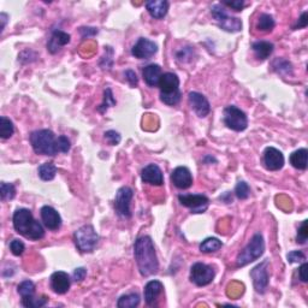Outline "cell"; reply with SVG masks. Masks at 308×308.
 I'll return each instance as SVG.
<instances>
[{
	"instance_id": "1",
	"label": "cell",
	"mask_w": 308,
	"mask_h": 308,
	"mask_svg": "<svg viewBox=\"0 0 308 308\" xmlns=\"http://www.w3.org/2000/svg\"><path fill=\"white\" fill-rule=\"evenodd\" d=\"M134 255L138 271L143 277L156 275L159 270L154 243L149 236L138 237L134 246Z\"/></svg>"
},
{
	"instance_id": "2",
	"label": "cell",
	"mask_w": 308,
	"mask_h": 308,
	"mask_svg": "<svg viewBox=\"0 0 308 308\" xmlns=\"http://www.w3.org/2000/svg\"><path fill=\"white\" fill-rule=\"evenodd\" d=\"M14 227L20 235L30 240H41L45 236V230L39 221L34 219L32 212L27 208H20L14 213Z\"/></svg>"
},
{
	"instance_id": "3",
	"label": "cell",
	"mask_w": 308,
	"mask_h": 308,
	"mask_svg": "<svg viewBox=\"0 0 308 308\" xmlns=\"http://www.w3.org/2000/svg\"><path fill=\"white\" fill-rule=\"evenodd\" d=\"M158 86L160 88V100L163 103L169 106H174L180 103L182 94L180 91V79L176 73H163Z\"/></svg>"
},
{
	"instance_id": "4",
	"label": "cell",
	"mask_w": 308,
	"mask_h": 308,
	"mask_svg": "<svg viewBox=\"0 0 308 308\" xmlns=\"http://www.w3.org/2000/svg\"><path fill=\"white\" fill-rule=\"evenodd\" d=\"M30 143L35 153L42 154V156L53 157L58 152L57 148V137L54 132L48 129L36 130L30 135Z\"/></svg>"
},
{
	"instance_id": "5",
	"label": "cell",
	"mask_w": 308,
	"mask_h": 308,
	"mask_svg": "<svg viewBox=\"0 0 308 308\" xmlns=\"http://www.w3.org/2000/svg\"><path fill=\"white\" fill-rule=\"evenodd\" d=\"M265 251V242H264V237L261 234H255V235L252 237L251 242L248 243L247 247H246L241 253L239 254V257L236 259V264L237 266H246L252 261L257 260L264 254Z\"/></svg>"
},
{
	"instance_id": "6",
	"label": "cell",
	"mask_w": 308,
	"mask_h": 308,
	"mask_svg": "<svg viewBox=\"0 0 308 308\" xmlns=\"http://www.w3.org/2000/svg\"><path fill=\"white\" fill-rule=\"evenodd\" d=\"M75 243L82 253H92L99 243V235L92 225H83L75 233Z\"/></svg>"
},
{
	"instance_id": "7",
	"label": "cell",
	"mask_w": 308,
	"mask_h": 308,
	"mask_svg": "<svg viewBox=\"0 0 308 308\" xmlns=\"http://www.w3.org/2000/svg\"><path fill=\"white\" fill-rule=\"evenodd\" d=\"M224 124L234 131H243L248 127V118L239 107L230 105L224 109Z\"/></svg>"
},
{
	"instance_id": "8",
	"label": "cell",
	"mask_w": 308,
	"mask_h": 308,
	"mask_svg": "<svg viewBox=\"0 0 308 308\" xmlns=\"http://www.w3.org/2000/svg\"><path fill=\"white\" fill-rule=\"evenodd\" d=\"M211 14L215 21H217L219 27L227 33H237L242 29L241 20L236 17H230L226 14L224 8L220 5H213L211 8Z\"/></svg>"
},
{
	"instance_id": "9",
	"label": "cell",
	"mask_w": 308,
	"mask_h": 308,
	"mask_svg": "<svg viewBox=\"0 0 308 308\" xmlns=\"http://www.w3.org/2000/svg\"><path fill=\"white\" fill-rule=\"evenodd\" d=\"M214 270L202 263L194 264L190 269V281L198 286L208 285L214 279Z\"/></svg>"
},
{
	"instance_id": "10",
	"label": "cell",
	"mask_w": 308,
	"mask_h": 308,
	"mask_svg": "<svg viewBox=\"0 0 308 308\" xmlns=\"http://www.w3.org/2000/svg\"><path fill=\"white\" fill-rule=\"evenodd\" d=\"M178 200L182 206L190 208L192 213H204L209 204L207 196L202 194H181Z\"/></svg>"
},
{
	"instance_id": "11",
	"label": "cell",
	"mask_w": 308,
	"mask_h": 308,
	"mask_svg": "<svg viewBox=\"0 0 308 308\" xmlns=\"http://www.w3.org/2000/svg\"><path fill=\"white\" fill-rule=\"evenodd\" d=\"M132 195H134V192H132L131 188L122 187L121 189H118L115 198V209L117 214L121 215L123 218L131 217L130 202Z\"/></svg>"
},
{
	"instance_id": "12",
	"label": "cell",
	"mask_w": 308,
	"mask_h": 308,
	"mask_svg": "<svg viewBox=\"0 0 308 308\" xmlns=\"http://www.w3.org/2000/svg\"><path fill=\"white\" fill-rule=\"evenodd\" d=\"M251 277L253 279L254 289L260 294L266 291L269 285V261L265 260L251 271Z\"/></svg>"
},
{
	"instance_id": "13",
	"label": "cell",
	"mask_w": 308,
	"mask_h": 308,
	"mask_svg": "<svg viewBox=\"0 0 308 308\" xmlns=\"http://www.w3.org/2000/svg\"><path fill=\"white\" fill-rule=\"evenodd\" d=\"M157 51H158V46H157L156 42L150 41L146 38H141L134 45L131 53L138 59H149L150 57H153L157 53Z\"/></svg>"
},
{
	"instance_id": "14",
	"label": "cell",
	"mask_w": 308,
	"mask_h": 308,
	"mask_svg": "<svg viewBox=\"0 0 308 308\" xmlns=\"http://www.w3.org/2000/svg\"><path fill=\"white\" fill-rule=\"evenodd\" d=\"M264 165L270 171L281 170L284 166V156L275 147H267L264 152Z\"/></svg>"
},
{
	"instance_id": "15",
	"label": "cell",
	"mask_w": 308,
	"mask_h": 308,
	"mask_svg": "<svg viewBox=\"0 0 308 308\" xmlns=\"http://www.w3.org/2000/svg\"><path fill=\"white\" fill-rule=\"evenodd\" d=\"M171 182L178 189H188L193 184L192 172L186 166H178L172 171Z\"/></svg>"
},
{
	"instance_id": "16",
	"label": "cell",
	"mask_w": 308,
	"mask_h": 308,
	"mask_svg": "<svg viewBox=\"0 0 308 308\" xmlns=\"http://www.w3.org/2000/svg\"><path fill=\"white\" fill-rule=\"evenodd\" d=\"M188 99H189V104L194 110V112L199 117H201V118L207 116L209 111H211L208 100L206 99L204 95L198 93V92H190Z\"/></svg>"
},
{
	"instance_id": "17",
	"label": "cell",
	"mask_w": 308,
	"mask_h": 308,
	"mask_svg": "<svg viewBox=\"0 0 308 308\" xmlns=\"http://www.w3.org/2000/svg\"><path fill=\"white\" fill-rule=\"evenodd\" d=\"M70 285H71V279L66 272L57 271L51 276V288L55 294H65L70 289Z\"/></svg>"
},
{
	"instance_id": "18",
	"label": "cell",
	"mask_w": 308,
	"mask_h": 308,
	"mask_svg": "<svg viewBox=\"0 0 308 308\" xmlns=\"http://www.w3.org/2000/svg\"><path fill=\"white\" fill-rule=\"evenodd\" d=\"M141 178L144 183L152 184V186H162L164 183V176H163L162 169L156 164H149L142 170Z\"/></svg>"
},
{
	"instance_id": "19",
	"label": "cell",
	"mask_w": 308,
	"mask_h": 308,
	"mask_svg": "<svg viewBox=\"0 0 308 308\" xmlns=\"http://www.w3.org/2000/svg\"><path fill=\"white\" fill-rule=\"evenodd\" d=\"M40 212H41V219L47 229L52 231L59 229L61 225V217L53 207H51V206H44Z\"/></svg>"
},
{
	"instance_id": "20",
	"label": "cell",
	"mask_w": 308,
	"mask_h": 308,
	"mask_svg": "<svg viewBox=\"0 0 308 308\" xmlns=\"http://www.w3.org/2000/svg\"><path fill=\"white\" fill-rule=\"evenodd\" d=\"M70 42V35L63 30H54L52 34L50 41L47 44V50L51 52L52 54L57 53L61 50L63 46L67 45Z\"/></svg>"
},
{
	"instance_id": "21",
	"label": "cell",
	"mask_w": 308,
	"mask_h": 308,
	"mask_svg": "<svg viewBox=\"0 0 308 308\" xmlns=\"http://www.w3.org/2000/svg\"><path fill=\"white\" fill-rule=\"evenodd\" d=\"M146 9L153 18L162 20L168 14L169 3L165 0H149L146 3Z\"/></svg>"
},
{
	"instance_id": "22",
	"label": "cell",
	"mask_w": 308,
	"mask_h": 308,
	"mask_svg": "<svg viewBox=\"0 0 308 308\" xmlns=\"http://www.w3.org/2000/svg\"><path fill=\"white\" fill-rule=\"evenodd\" d=\"M143 80L149 87H156L159 85L160 77H162V67L158 64H149L143 69Z\"/></svg>"
},
{
	"instance_id": "23",
	"label": "cell",
	"mask_w": 308,
	"mask_h": 308,
	"mask_svg": "<svg viewBox=\"0 0 308 308\" xmlns=\"http://www.w3.org/2000/svg\"><path fill=\"white\" fill-rule=\"evenodd\" d=\"M163 289H164V286L159 281H150L147 283L144 286V300H146L147 304H149V306L154 304L157 298L162 294Z\"/></svg>"
},
{
	"instance_id": "24",
	"label": "cell",
	"mask_w": 308,
	"mask_h": 308,
	"mask_svg": "<svg viewBox=\"0 0 308 308\" xmlns=\"http://www.w3.org/2000/svg\"><path fill=\"white\" fill-rule=\"evenodd\" d=\"M252 48H253L255 57H257L259 60H265V59H267L271 54H272L275 46H273V44H271V42L269 41H258V42H254L253 46H252Z\"/></svg>"
},
{
	"instance_id": "25",
	"label": "cell",
	"mask_w": 308,
	"mask_h": 308,
	"mask_svg": "<svg viewBox=\"0 0 308 308\" xmlns=\"http://www.w3.org/2000/svg\"><path fill=\"white\" fill-rule=\"evenodd\" d=\"M308 150L306 148H300L291 153L290 164L298 170H306L307 169Z\"/></svg>"
},
{
	"instance_id": "26",
	"label": "cell",
	"mask_w": 308,
	"mask_h": 308,
	"mask_svg": "<svg viewBox=\"0 0 308 308\" xmlns=\"http://www.w3.org/2000/svg\"><path fill=\"white\" fill-rule=\"evenodd\" d=\"M223 246L220 240L215 239V237H208V239L204 240L200 245V251L202 253H214V252H218Z\"/></svg>"
},
{
	"instance_id": "27",
	"label": "cell",
	"mask_w": 308,
	"mask_h": 308,
	"mask_svg": "<svg viewBox=\"0 0 308 308\" xmlns=\"http://www.w3.org/2000/svg\"><path fill=\"white\" fill-rule=\"evenodd\" d=\"M57 175V168L53 163H45L39 168V176L42 181H52Z\"/></svg>"
},
{
	"instance_id": "28",
	"label": "cell",
	"mask_w": 308,
	"mask_h": 308,
	"mask_svg": "<svg viewBox=\"0 0 308 308\" xmlns=\"http://www.w3.org/2000/svg\"><path fill=\"white\" fill-rule=\"evenodd\" d=\"M138 303H140V296H138V294H128L119 297L117 306L119 308H135L138 306Z\"/></svg>"
},
{
	"instance_id": "29",
	"label": "cell",
	"mask_w": 308,
	"mask_h": 308,
	"mask_svg": "<svg viewBox=\"0 0 308 308\" xmlns=\"http://www.w3.org/2000/svg\"><path fill=\"white\" fill-rule=\"evenodd\" d=\"M14 123L9 118H6V117H2L0 118V137L6 140V138L11 137L14 135Z\"/></svg>"
},
{
	"instance_id": "30",
	"label": "cell",
	"mask_w": 308,
	"mask_h": 308,
	"mask_svg": "<svg viewBox=\"0 0 308 308\" xmlns=\"http://www.w3.org/2000/svg\"><path fill=\"white\" fill-rule=\"evenodd\" d=\"M275 28V20L271 15L263 14L260 15L258 21V29L261 32H271Z\"/></svg>"
},
{
	"instance_id": "31",
	"label": "cell",
	"mask_w": 308,
	"mask_h": 308,
	"mask_svg": "<svg viewBox=\"0 0 308 308\" xmlns=\"http://www.w3.org/2000/svg\"><path fill=\"white\" fill-rule=\"evenodd\" d=\"M17 291L22 296V298L34 296V294H35V285H34L32 281H23L17 286Z\"/></svg>"
},
{
	"instance_id": "32",
	"label": "cell",
	"mask_w": 308,
	"mask_h": 308,
	"mask_svg": "<svg viewBox=\"0 0 308 308\" xmlns=\"http://www.w3.org/2000/svg\"><path fill=\"white\" fill-rule=\"evenodd\" d=\"M48 298L46 296L41 297H35V296H30L22 298V304L27 308H39V307H44L46 303H47Z\"/></svg>"
},
{
	"instance_id": "33",
	"label": "cell",
	"mask_w": 308,
	"mask_h": 308,
	"mask_svg": "<svg viewBox=\"0 0 308 308\" xmlns=\"http://www.w3.org/2000/svg\"><path fill=\"white\" fill-rule=\"evenodd\" d=\"M115 105H116V99H115V98H113L112 91H111L110 88H107L106 91L104 92V101H103V104L100 105L99 109H98V110H99V112L105 113L107 110L110 109V107L115 106Z\"/></svg>"
},
{
	"instance_id": "34",
	"label": "cell",
	"mask_w": 308,
	"mask_h": 308,
	"mask_svg": "<svg viewBox=\"0 0 308 308\" xmlns=\"http://www.w3.org/2000/svg\"><path fill=\"white\" fill-rule=\"evenodd\" d=\"M0 194H2L3 201H8V200H12L16 195V188L12 183H6L3 182L2 187H0Z\"/></svg>"
},
{
	"instance_id": "35",
	"label": "cell",
	"mask_w": 308,
	"mask_h": 308,
	"mask_svg": "<svg viewBox=\"0 0 308 308\" xmlns=\"http://www.w3.org/2000/svg\"><path fill=\"white\" fill-rule=\"evenodd\" d=\"M235 194L239 199L245 200V199H247L249 196V194H251V189H249V186L246 183V182L241 181L237 183V186L235 188Z\"/></svg>"
},
{
	"instance_id": "36",
	"label": "cell",
	"mask_w": 308,
	"mask_h": 308,
	"mask_svg": "<svg viewBox=\"0 0 308 308\" xmlns=\"http://www.w3.org/2000/svg\"><path fill=\"white\" fill-rule=\"evenodd\" d=\"M273 67L277 72L279 73H291V65L289 61H286L284 59H276L273 61Z\"/></svg>"
},
{
	"instance_id": "37",
	"label": "cell",
	"mask_w": 308,
	"mask_h": 308,
	"mask_svg": "<svg viewBox=\"0 0 308 308\" xmlns=\"http://www.w3.org/2000/svg\"><path fill=\"white\" fill-rule=\"evenodd\" d=\"M308 239V220H303L297 230V243H306Z\"/></svg>"
},
{
	"instance_id": "38",
	"label": "cell",
	"mask_w": 308,
	"mask_h": 308,
	"mask_svg": "<svg viewBox=\"0 0 308 308\" xmlns=\"http://www.w3.org/2000/svg\"><path fill=\"white\" fill-rule=\"evenodd\" d=\"M70 140L64 135H60V136L57 137V148L59 153H67L70 150Z\"/></svg>"
},
{
	"instance_id": "39",
	"label": "cell",
	"mask_w": 308,
	"mask_h": 308,
	"mask_svg": "<svg viewBox=\"0 0 308 308\" xmlns=\"http://www.w3.org/2000/svg\"><path fill=\"white\" fill-rule=\"evenodd\" d=\"M24 243L21 241V240H12L10 243V249H11V253L14 255H16V257H20V255L23 254L24 252Z\"/></svg>"
},
{
	"instance_id": "40",
	"label": "cell",
	"mask_w": 308,
	"mask_h": 308,
	"mask_svg": "<svg viewBox=\"0 0 308 308\" xmlns=\"http://www.w3.org/2000/svg\"><path fill=\"white\" fill-rule=\"evenodd\" d=\"M286 259H288V261L290 264L302 263V261L306 260V255H304L301 251H294L286 255Z\"/></svg>"
},
{
	"instance_id": "41",
	"label": "cell",
	"mask_w": 308,
	"mask_h": 308,
	"mask_svg": "<svg viewBox=\"0 0 308 308\" xmlns=\"http://www.w3.org/2000/svg\"><path fill=\"white\" fill-rule=\"evenodd\" d=\"M105 138H106L107 142L112 144V146H116V144L121 142V135L115 130H109L105 132Z\"/></svg>"
},
{
	"instance_id": "42",
	"label": "cell",
	"mask_w": 308,
	"mask_h": 308,
	"mask_svg": "<svg viewBox=\"0 0 308 308\" xmlns=\"http://www.w3.org/2000/svg\"><path fill=\"white\" fill-rule=\"evenodd\" d=\"M221 4L229 6V8L234 9L235 11H241L242 9L245 8V2H242V0H235V2H223Z\"/></svg>"
},
{
	"instance_id": "43",
	"label": "cell",
	"mask_w": 308,
	"mask_h": 308,
	"mask_svg": "<svg viewBox=\"0 0 308 308\" xmlns=\"http://www.w3.org/2000/svg\"><path fill=\"white\" fill-rule=\"evenodd\" d=\"M125 79H127V81L129 82V85H130L131 87H136L138 80L136 73L132 71V70H127V71H125Z\"/></svg>"
},
{
	"instance_id": "44",
	"label": "cell",
	"mask_w": 308,
	"mask_h": 308,
	"mask_svg": "<svg viewBox=\"0 0 308 308\" xmlns=\"http://www.w3.org/2000/svg\"><path fill=\"white\" fill-rule=\"evenodd\" d=\"M86 276H87V270L85 267H79V269L73 271V279L76 282H82L86 278Z\"/></svg>"
},
{
	"instance_id": "45",
	"label": "cell",
	"mask_w": 308,
	"mask_h": 308,
	"mask_svg": "<svg viewBox=\"0 0 308 308\" xmlns=\"http://www.w3.org/2000/svg\"><path fill=\"white\" fill-rule=\"evenodd\" d=\"M81 34L83 38H88V36H93L98 34V29L95 28H81Z\"/></svg>"
},
{
	"instance_id": "46",
	"label": "cell",
	"mask_w": 308,
	"mask_h": 308,
	"mask_svg": "<svg viewBox=\"0 0 308 308\" xmlns=\"http://www.w3.org/2000/svg\"><path fill=\"white\" fill-rule=\"evenodd\" d=\"M307 264L303 263L302 265H301L300 267H298V276H300V279L302 282H307Z\"/></svg>"
},
{
	"instance_id": "47",
	"label": "cell",
	"mask_w": 308,
	"mask_h": 308,
	"mask_svg": "<svg viewBox=\"0 0 308 308\" xmlns=\"http://www.w3.org/2000/svg\"><path fill=\"white\" fill-rule=\"evenodd\" d=\"M307 23H308V20H307V12H303V14L301 15L300 20H298V23H297V26L295 27V29H297V28H304V27H307Z\"/></svg>"
},
{
	"instance_id": "48",
	"label": "cell",
	"mask_w": 308,
	"mask_h": 308,
	"mask_svg": "<svg viewBox=\"0 0 308 308\" xmlns=\"http://www.w3.org/2000/svg\"><path fill=\"white\" fill-rule=\"evenodd\" d=\"M0 18H2V22H3V24H2V32H3V30H4V28H5L6 22H8V21H6L8 16H6L5 14H2V15H0Z\"/></svg>"
}]
</instances>
